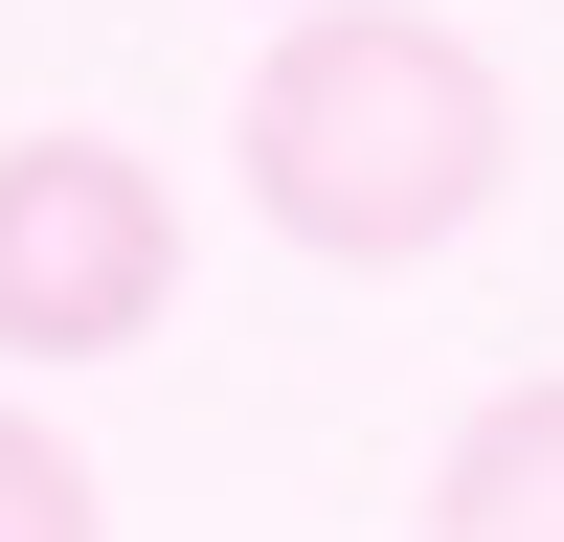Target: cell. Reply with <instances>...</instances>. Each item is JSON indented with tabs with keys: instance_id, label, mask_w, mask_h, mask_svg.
<instances>
[{
	"instance_id": "6da1fadb",
	"label": "cell",
	"mask_w": 564,
	"mask_h": 542,
	"mask_svg": "<svg viewBox=\"0 0 564 542\" xmlns=\"http://www.w3.org/2000/svg\"><path fill=\"white\" fill-rule=\"evenodd\" d=\"M226 159H249V204L294 226L316 271H430L452 226L520 181V90H497L475 23H430V0H294L249 68V113H226Z\"/></svg>"
},
{
	"instance_id": "7a4b0ae2",
	"label": "cell",
	"mask_w": 564,
	"mask_h": 542,
	"mask_svg": "<svg viewBox=\"0 0 564 542\" xmlns=\"http://www.w3.org/2000/svg\"><path fill=\"white\" fill-rule=\"evenodd\" d=\"M181 316V204L135 136H0V361H135Z\"/></svg>"
},
{
	"instance_id": "3957f363",
	"label": "cell",
	"mask_w": 564,
	"mask_h": 542,
	"mask_svg": "<svg viewBox=\"0 0 564 542\" xmlns=\"http://www.w3.org/2000/svg\"><path fill=\"white\" fill-rule=\"evenodd\" d=\"M430 542H564V361L497 384L475 430L430 452Z\"/></svg>"
},
{
	"instance_id": "277c9868",
	"label": "cell",
	"mask_w": 564,
	"mask_h": 542,
	"mask_svg": "<svg viewBox=\"0 0 564 542\" xmlns=\"http://www.w3.org/2000/svg\"><path fill=\"white\" fill-rule=\"evenodd\" d=\"M0 542H113V497H90V452L45 406H0Z\"/></svg>"
}]
</instances>
